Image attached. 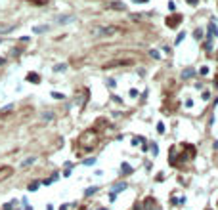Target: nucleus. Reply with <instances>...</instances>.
<instances>
[{
  "mask_svg": "<svg viewBox=\"0 0 218 210\" xmlns=\"http://www.w3.org/2000/svg\"><path fill=\"white\" fill-rule=\"evenodd\" d=\"M80 141H82V143H84V141H88L86 151H90V149L94 147V143H98V134H96V130H86L82 136H80Z\"/></svg>",
  "mask_w": 218,
  "mask_h": 210,
  "instance_id": "obj_1",
  "label": "nucleus"
},
{
  "mask_svg": "<svg viewBox=\"0 0 218 210\" xmlns=\"http://www.w3.org/2000/svg\"><path fill=\"white\" fill-rule=\"evenodd\" d=\"M115 33H117V27H98V29H94V35H100V36L115 35Z\"/></svg>",
  "mask_w": 218,
  "mask_h": 210,
  "instance_id": "obj_2",
  "label": "nucleus"
},
{
  "mask_svg": "<svg viewBox=\"0 0 218 210\" xmlns=\"http://www.w3.org/2000/svg\"><path fill=\"white\" fill-rule=\"evenodd\" d=\"M130 59H117V61H109L103 65V69H113V67H121V65H130Z\"/></svg>",
  "mask_w": 218,
  "mask_h": 210,
  "instance_id": "obj_3",
  "label": "nucleus"
},
{
  "mask_svg": "<svg viewBox=\"0 0 218 210\" xmlns=\"http://www.w3.org/2000/svg\"><path fill=\"white\" fill-rule=\"evenodd\" d=\"M12 174H14V168H12V166H2V168H0V181H4L6 178H10Z\"/></svg>",
  "mask_w": 218,
  "mask_h": 210,
  "instance_id": "obj_4",
  "label": "nucleus"
},
{
  "mask_svg": "<svg viewBox=\"0 0 218 210\" xmlns=\"http://www.w3.org/2000/svg\"><path fill=\"white\" fill-rule=\"evenodd\" d=\"M180 23H182V15H172V17H168V19H167L168 27H176V25H180Z\"/></svg>",
  "mask_w": 218,
  "mask_h": 210,
  "instance_id": "obj_5",
  "label": "nucleus"
},
{
  "mask_svg": "<svg viewBox=\"0 0 218 210\" xmlns=\"http://www.w3.org/2000/svg\"><path fill=\"white\" fill-rule=\"evenodd\" d=\"M144 210H159V206H155V199H145Z\"/></svg>",
  "mask_w": 218,
  "mask_h": 210,
  "instance_id": "obj_6",
  "label": "nucleus"
},
{
  "mask_svg": "<svg viewBox=\"0 0 218 210\" xmlns=\"http://www.w3.org/2000/svg\"><path fill=\"white\" fill-rule=\"evenodd\" d=\"M27 80L33 82V84H38V82H40V76H38L36 73H29V75H27Z\"/></svg>",
  "mask_w": 218,
  "mask_h": 210,
  "instance_id": "obj_7",
  "label": "nucleus"
},
{
  "mask_svg": "<svg viewBox=\"0 0 218 210\" xmlns=\"http://www.w3.org/2000/svg\"><path fill=\"white\" fill-rule=\"evenodd\" d=\"M121 170H123V174H132V166L128 162H123V164H121Z\"/></svg>",
  "mask_w": 218,
  "mask_h": 210,
  "instance_id": "obj_8",
  "label": "nucleus"
},
{
  "mask_svg": "<svg viewBox=\"0 0 218 210\" xmlns=\"http://www.w3.org/2000/svg\"><path fill=\"white\" fill-rule=\"evenodd\" d=\"M111 8H117V10H124V4H123V2H113V4H111Z\"/></svg>",
  "mask_w": 218,
  "mask_h": 210,
  "instance_id": "obj_9",
  "label": "nucleus"
},
{
  "mask_svg": "<svg viewBox=\"0 0 218 210\" xmlns=\"http://www.w3.org/2000/svg\"><path fill=\"white\" fill-rule=\"evenodd\" d=\"M113 189H115V193H117V191H123V189H126V183H117Z\"/></svg>",
  "mask_w": 218,
  "mask_h": 210,
  "instance_id": "obj_10",
  "label": "nucleus"
},
{
  "mask_svg": "<svg viewBox=\"0 0 218 210\" xmlns=\"http://www.w3.org/2000/svg\"><path fill=\"white\" fill-rule=\"evenodd\" d=\"M209 31L212 33V36H218V31H216V27H214V23H211V25H209Z\"/></svg>",
  "mask_w": 218,
  "mask_h": 210,
  "instance_id": "obj_11",
  "label": "nucleus"
},
{
  "mask_svg": "<svg viewBox=\"0 0 218 210\" xmlns=\"http://www.w3.org/2000/svg\"><path fill=\"white\" fill-rule=\"evenodd\" d=\"M191 75H193V69H186V71L182 73V76H184V78H188V76H191Z\"/></svg>",
  "mask_w": 218,
  "mask_h": 210,
  "instance_id": "obj_12",
  "label": "nucleus"
},
{
  "mask_svg": "<svg viewBox=\"0 0 218 210\" xmlns=\"http://www.w3.org/2000/svg\"><path fill=\"white\" fill-rule=\"evenodd\" d=\"M52 97H54V99H63L65 95H63V94H59V92H52Z\"/></svg>",
  "mask_w": 218,
  "mask_h": 210,
  "instance_id": "obj_13",
  "label": "nucleus"
},
{
  "mask_svg": "<svg viewBox=\"0 0 218 210\" xmlns=\"http://www.w3.org/2000/svg\"><path fill=\"white\" fill-rule=\"evenodd\" d=\"M96 191H98V187H88L86 191H84V195H94Z\"/></svg>",
  "mask_w": 218,
  "mask_h": 210,
  "instance_id": "obj_14",
  "label": "nucleus"
},
{
  "mask_svg": "<svg viewBox=\"0 0 218 210\" xmlns=\"http://www.w3.org/2000/svg\"><path fill=\"white\" fill-rule=\"evenodd\" d=\"M15 204H17V203H15V201H12V203L4 204V210H12V208H14V206H15Z\"/></svg>",
  "mask_w": 218,
  "mask_h": 210,
  "instance_id": "obj_15",
  "label": "nucleus"
},
{
  "mask_svg": "<svg viewBox=\"0 0 218 210\" xmlns=\"http://www.w3.org/2000/svg\"><path fill=\"white\" fill-rule=\"evenodd\" d=\"M157 132H159V134H165V126H163V122L157 124Z\"/></svg>",
  "mask_w": 218,
  "mask_h": 210,
  "instance_id": "obj_16",
  "label": "nucleus"
},
{
  "mask_svg": "<svg viewBox=\"0 0 218 210\" xmlns=\"http://www.w3.org/2000/svg\"><path fill=\"white\" fill-rule=\"evenodd\" d=\"M36 187H38V181H33L29 185V191H36Z\"/></svg>",
  "mask_w": 218,
  "mask_h": 210,
  "instance_id": "obj_17",
  "label": "nucleus"
},
{
  "mask_svg": "<svg viewBox=\"0 0 218 210\" xmlns=\"http://www.w3.org/2000/svg\"><path fill=\"white\" fill-rule=\"evenodd\" d=\"M35 162V159L31 157V159H27V160H23V166H29V164H33Z\"/></svg>",
  "mask_w": 218,
  "mask_h": 210,
  "instance_id": "obj_18",
  "label": "nucleus"
},
{
  "mask_svg": "<svg viewBox=\"0 0 218 210\" xmlns=\"http://www.w3.org/2000/svg\"><path fill=\"white\" fill-rule=\"evenodd\" d=\"M44 31H48V27H35V33H44Z\"/></svg>",
  "mask_w": 218,
  "mask_h": 210,
  "instance_id": "obj_19",
  "label": "nucleus"
},
{
  "mask_svg": "<svg viewBox=\"0 0 218 210\" xmlns=\"http://www.w3.org/2000/svg\"><path fill=\"white\" fill-rule=\"evenodd\" d=\"M184 36H186V35H184V33H180V35H178V38H176V44H180L182 40H184Z\"/></svg>",
  "mask_w": 218,
  "mask_h": 210,
  "instance_id": "obj_20",
  "label": "nucleus"
},
{
  "mask_svg": "<svg viewBox=\"0 0 218 210\" xmlns=\"http://www.w3.org/2000/svg\"><path fill=\"white\" fill-rule=\"evenodd\" d=\"M52 116H54V115H52V113H44V115H42V118H46V120H50Z\"/></svg>",
  "mask_w": 218,
  "mask_h": 210,
  "instance_id": "obj_21",
  "label": "nucleus"
},
{
  "mask_svg": "<svg viewBox=\"0 0 218 210\" xmlns=\"http://www.w3.org/2000/svg\"><path fill=\"white\" fill-rule=\"evenodd\" d=\"M168 10H172V12L176 10V4H174V2H168Z\"/></svg>",
  "mask_w": 218,
  "mask_h": 210,
  "instance_id": "obj_22",
  "label": "nucleus"
},
{
  "mask_svg": "<svg viewBox=\"0 0 218 210\" xmlns=\"http://www.w3.org/2000/svg\"><path fill=\"white\" fill-rule=\"evenodd\" d=\"M149 56H151V57H155V59L159 57V54H157V52H155V50H151V52H149Z\"/></svg>",
  "mask_w": 218,
  "mask_h": 210,
  "instance_id": "obj_23",
  "label": "nucleus"
},
{
  "mask_svg": "<svg viewBox=\"0 0 218 210\" xmlns=\"http://www.w3.org/2000/svg\"><path fill=\"white\" fill-rule=\"evenodd\" d=\"M63 69H65V65H56L54 67V71H63Z\"/></svg>",
  "mask_w": 218,
  "mask_h": 210,
  "instance_id": "obj_24",
  "label": "nucleus"
},
{
  "mask_svg": "<svg viewBox=\"0 0 218 210\" xmlns=\"http://www.w3.org/2000/svg\"><path fill=\"white\" fill-rule=\"evenodd\" d=\"M201 35H203V31L197 29V31H195V38H201Z\"/></svg>",
  "mask_w": 218,
  "mask_h": 210,
  "instance_id": "obj_25",
  "label": "nucleus"
},
{
  "mask_svg": "<svg viewBox=\"0 0 218 210\" xmlns=\"http://www.w3.org/2000/svg\"><path fill=\"white\" fill-rule=\"evenodd\" d=\"M186 2H188V4H191V6H195V4L199 2V0H186Z\"/></svg>",
  "mask_w": 218,
  "mask_h": 210,
  "instance_id": "obj_26",
  "label": "nucleus"
},
{
  "mask_svg": "<svg viewBox=\"0 0 218 210\" xmlns=\"http://www.w3.org/2000/svg\"><path fill=\"white\" fill-rule=\"evenodd\" d=\"M134 2H147V0H134Z\"/></svg>",
  "mask_w": 218,
  "mask_h": 210,
  "instance_id": "obj_27",
  "label": "nucleus"
},
{
  "mask_svg": "<svg viewBox=\"0 0 218 210\" xmlns=\"http://www.w3.org/2000/svg\"><path fill=\"white\" fill-rule=\"evenodd\" d=\"M2 63H4V59H2V57H0V65H2Z\"/></svg>",
  "mask_w": 218,
  "mask_h": 210,
  "instance_id": "obj_28",
  "label": "nucleus"
},
{
  "mask_svg": "<svg viewBox=\"0 0 218 210\" xmlns=\"http://www.w3.org/2000/svg\"><path fill=\"white\" fill-rule=\"evenodd\" d=\"M98 210H107V208H98Z\"/></svg>",
  "mask_w": 218,
  "mask_h": 210,
  "instance_id": "obj_29",
  "label": "nucleus"
}]
</instances>
